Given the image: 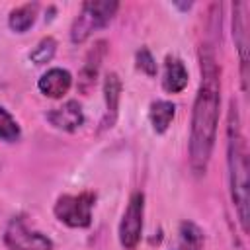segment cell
<instances>
[{
	"mask_svg": "<svg viewBox=\"0 0 250 250\" xmlns=\"http://www.w3.org/2000/svg\"><path fill=\"white\" fill-rule=\"evenodd\" d=\"M199 70L201 82L193 102L189 127V168L195 176L207 172L221 115V68L209 43L199 47Z\"/></svg>",
	"mask_w": 250,
	"mask_h": 250,
	"instance_id": "1",
	"label": "cell"
},
{
	"mask_svg": "<svg viewBox=\"0 0 250 250\" xmlns=\"http://www.w3.org/2000/svg\"><path fill=\"white\" fill-rule=\"evenodd\" d=\"M227 168H229V188L230 199L240 223L242 232H248V219H250V184H248V150L246 141L240 131V117L234 102L229 104L227 115Z\"/></svg>",
	"mask_w": 250,
	"mask_h": 250,
	"instance_id": "2",
	"label": "cell"
},
{
	"mask_svg": "<svg viewBox=\"0 0 250 250\" xmlns=\"http://www.w3.org/2000/svg\"><path fill=\"white\" fill-rule=\"evenodd\" d=\"M119 8V2L115 0H88L82 4L78 16L74 18L70 25V41L72 43H84L94 31L105 27L115 12Z\"/></svg>",
	"mask_w": 250,
	"mask_h": 250,
	"instance_id": "3",
	"label": "cell"
},
{
	"mask_svg": "<svg viewBox=\"0 0 250 250\" xmlns=\"http://www.w3.org/2000/svg\"><path fill=\"white\" fill-rule=\"evenodd\" d=\"M96 203V193L94 191H80L76 195L64 193L57 197V203L53 207L55 217L70 227V229H86L92 225V209Z\"/></svg>",
	"mask_w": 250,
	"mask_h": 250,
	"instance_id": "4",
	"label": "cell"
},
{
	"mask_svg": "<svg viewBox=\"0 0 250 250\" xmlns=\"http://www.w3.org/2000/svg\"><path fill=\"white\" fill-rule=\"evenodd\" d=\"M4 244L10 250H53V240L39 230H31L20 215L12 217L6 225Z\"/></svg>",
	"mask_w": 250,
	"mask_h": 250,
	"instance_id": "5",
	"label": "cell"
},
{
	"mask_svg": "<svg viewBox=\"0 0 250 250\" xmlns=\"http://www.w3.org/2000/svg\"><path fill=\"white\" fill-rule=\"evenodd\" d=\"M143 217H145V193L135 191L129 197V203L119 223V242L125 250H135L139 246L143 234Z\"/></svg>",
	"mask_w": 250,
	"mask_h": 250,
	"instance_id": "6",
	"label": "cell"
},
{
	"mask_svg": "<svg viewBox=\"0 0 250 250\" xmlns=\"http://www.w3.org/2000/svg\"><path fill=\"white\" fill-rule=\"evenodd\" d=\"M248 4L236 2L232 6V37L234 45L238 49L240 57V74H242V90L246 92V80H248Z\"/></svg>",
	"mask_w": 250,
	"mask_h": 250,
	"instance_id": "7",
	"label": "cell"
},
{
	"mask_svg": "<svg viewBox=\"0 0 250 250\" xmlns=\"http://www.w3.org/2000/svg\"><path fill=\"white\" fill-rule=\"evenodd\" d=\"M105 55H107V41H104V39L96 41L90 47V51L86 53L84 64H82V68L78 72V84H76L80 94H90L92 88L96 86V80H98V74H100V66H102Z\"/></svg>",
	"mask_w": 250,
	"mask_h": 250,
	"instance_id": "8",
	"label": "cell"
},
{
	"mask_svg": "<svg viewBox=\"0 0 250 250\" xmlns=\"http://www.w3.org/2000/svg\"><path fill=\"white\" fill-rule=\"evenodd\" d=\"M119 100H121V78L117 72H107L105 78H104V102H105V111H104V117L100 121V129L98 133L102 131H107L115 125L117 121V115H119Z\"/></svg>",
	"mask_w": 250,
	"mask_h": 250,
	"instance_id": "9",
	"label": "cell"
},
{
	"mask_svg": "<svg viewBox=\"0 0 250 250\" xmlns=\"http://www.w3.org/2000/svg\"><path fill=\"white\" fill-rule=\"evenodd\" d=\"M47 121L55 129H61V131H66V133H74L84 123L82 105L76 100H68L62 105L53 107L51 111H47Z\"/></svg>",
	"mask_w": 250,
	"mask_h": 250,
	"instance_id": "10",
	"label": "cell"
},
{
	"mask_svg": "<svg viewBox=\"0 0 250 250\" xmlns=\"http://www.w3.org/2000/svg\"><path fill=\"white\" fill-rule=\"evenodd\" d=\"M70 86H72V74L66 68H59V66L49 68L37 80L39 92L47 98H53V100H59L64 94H68Z\"/></svg>",
	"mask_w": 250,
	"mask_h": 250,
	"instance_id": "11",
	"label": "cell"
},
{
	"mask_svg": "<svg viewBox=\"0 0 250 250\" xmlns=\"http://www.w3.org/2000/svg\"><path fill=\"white\" fill-rule=\"evenodd\" d=\"M188 68L184 61L176 55H168L164 61V76H162V88L168 94H180L188 86Z\"/></svg>",
	"mask_w": 250,
	"mask_h": 250,
	"instance_id": "12",
	"label": "cell"
},
{
	"mask_svg": "<svg viewBox=\"0 0 250 250\" xmlns=\"http://www.w3.org/2000/svg\"><path fill=\"white\" fill-rule=\"evenodd\" d=\"M176 117V105L168 100H154L148 107V121L152 125V131L162 135L168 131Z\"/></svg>",
	"mask_w": 250,
	"mask_h": 250,
	"instance_id": "13",
	"label": "cell"
},
{
	"mask_svg": "<svg viewBox=\"0 0 250 250\" xmlns=\"http://www.w3.org/2000/svg\"><path fill=\"white\" fill-rule=\"evenodd\" d=\"M37 12H39V4L37 2H27L21 4L18 8H14L8 16V25L12 31L16 33H25L37 20Z\"/></svg>",
	"mask_w": 250,
	"mask_h": 250,
	"instance_id": "14",
	"label": "cell"
},
{
	"mask_svg": "<svg viewBox=\"0 0 250 250\" xmlns=\"http://www.w3.org/2000/svg\"><path fill=\"white\" fill-rule=\"evenodd\" d=\"M178 234H180V250H203L205 236H203V230L195 223L182 221Z\"/></svg>",
	"mask_w": 250,
	"mask_h": 250,
	"instance_id": "15",
	"label": "cell"
},
{
	"mask_svg": "<svg viewBox=\"0 0 250 250\" xmlns=\"http://www.w3.org/2000/svg\"><path fill=\"white\" fill-rule=\"evenodd\" d=\"M55 53H57V41H55V37L47 35V37H43V39L31 49L29 61L35 62V64H47V62L55 57Z\"/></svg>",
	"mask_w": 250,
	"mask_h": 250,
	"instance_id": "16",
	"label": "cell"
},
{
	"mask_svg": "<svg viewBox=\"0 0 250 250\" xmlns=\"http://www.w3.org/2000/svg\"><path fill=\"white\" fill-rule=\"evenodd\" d=\"M21 137V129L18 125V121L12 117V113L8 109H4L0 105V139L6 143H16Z\"/></svg>",
	"mask_w": 250,
	"mask_h": 250,
	"instance_id": "17",
	"label": "cell"
},
{
	"mask_svg": "<svg viewBox=\"0 0 250 250\" xmlns=\"http://www.w3.org/2000/svg\"><path fill=\"white\" fill-rule=\"evenodd\" d=\"M135 62H137V68L141 72H145L146 76H156L158 68H156V61L152 57V53L148 51V47H141L137 53H135Z\"/></svg>",
	"mask_w": 250,
	"mask_h": 250,
	"instance_id": "18",
	"label": "cell"
}]
</instances>
